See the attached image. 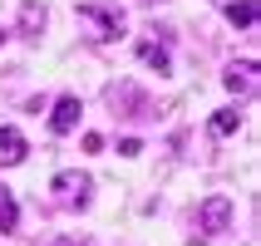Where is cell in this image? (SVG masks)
I'll return each instance as SVG.
<instances>
[{
  "label": "cell",
  "mask_w": 261,
  "mask_h": 246,
  "mask_svg": "<svg viewBox=\"0 0 261 246\" xmlns=\"http://www.w3.org/2000/svg\"><path fill=\"white\" fill-rule=\"evenodd\" d=\"M79 20L94 30V40H118L123 35V15L114 5H79Z\"/></svg>",
  "instance_id": "obj_1"
},
{
  "label": "cell",
  "mask_w": 261,
  "mask_h": 246,
  "mask_svg": "<svg viewBox=\"0 0 261 246\" xmlns=\"http://www.w3.org/2000/svg\"><path fill=\"white\" fill-rule=\"evenodd\" d=\"M197 222H202V232H227V227H232V197L212 192V197L197 207Z\"/></svg>",
  "instance_id": "obj_2"
},
{
  "label": "cell",
  "mask_w": 261,
  "mask_h": 246,
  "mask_svg": "<svg viewBox=\"0 0 261 246\" xmlns=\"http://www.w3.org/2000/svg\"><path fill=\"white\" fill-rule=\"evenodd\" d=\"M55 192L64 197V202H74V207H89V173H59L55 177Z\"/></svg>",
  "instance_id": "obj_3"
},
{
  "label": "cell",
  "mask_w": 261,
  "mask_h": 246,
  "mask_svg": "<svg viewBox=\"0 0 261 246\" xmlns=\"http://www.w3.org/2000/svg\"><path fill=\"white\" fill-rule=\"evenodd\" d=\"M79 114H84V103L74 99V94H64V99L55 103V114H49V128L55 133H74L79 128Z\"/></svg>",
  "instance_id": "obj_4"
},
{
  "label": "cell",
  "mask_w": 261,
  "mask_h": 246,
  "mask_svg": "<svg viewBox=\"0 0 261 246\" xmlns=\"http://www.w3.org/2000/svg\"><path fill=\"white\" fill-rule=\"evenodd\" d=\"M25 133L20 128H0V168H15V162H25Z\"/></svg>",
  "instance_id": "obj_5"
},
{
  "label": "cell",
  "mask_w": 261,
  "mask_h": 246,
  "mask_svg": "<svg viewBox=\"0 0 261 246\" xmlns=\"http://www.w3.org/2000/svg\"><path fill=\"white\" fill-rule=\"evenodd\" d=\"M44 20H49V10H44L40 0H25V5H20V35H25V40H40Z\"/></svg>",
  "instance_id": "obj_6"
},
{
  "label": "cell",
  "mask_w": 261,
  "mask_h": 246,
  "mask_svg": "<svg viewBox=\"0 0 261 246\" xmlns=\"http://www.w3.org/2000/svg\"><path fill=\"white\" fill-rule=\"evenodd\" d=\"M222 84L232 89V94H251V89H256V64H251V59H242V64H232V69L222 74Z\"/></svg>",
  "instance_id": "obj_7"
},
{
  "label": "cell",
  "mask_w": 261,
  "mask_h": 246,
  "mask_svg": "<svg viewBox=\"0 0 261 246\" xmlns=\"http://www.w3.org/2000/svg\"><path fill=\"white\" fill-rule=\"evenodd\" d=\"M20 227V207H15V192L0 187V232H15Z\"/></svg>",
  "instance_id": "obj_8"
},
{
  "label": "cell",
  "mask_w": 261,
  "mask_h": 246,
  "mask_svg": "<svg viewBox=\"0 0 261 246\" xmlns=\"http://www.w3.org/2000/svg\"><path fill=\"white\" fill-rule=\"evenodd\" d=\"M227 20H232V25H256V0H232V5H227Z\"/></svg>",
  "instance_id": "obj_9"
},
{
  "label": "cell",
  "mask_w": 261,
  "mask_h": 246,
  "mask_svg": "<svg viewBox=\"0 0 261 246\" xmlns=\"http://www.w3.org/2000/svg\"><path fill=\"white\" fill-rule=\"evenodd\" d=\"M242 128V114H237V108H217V114H212V133H217V138H227V133H237Z\"/></svg>",
  "instance_id": "obj_10"
},
{
  "label": "cell",
  "mask_w": 261,
  "mask_h": 246,
  "mask_svg": "<svg viewBox=\"0 0 261 246\" xmlns=\"http://www.w3.org/2000/svg\"><path fill=\"white\" fill-rule=\"evenodd\" d=\"M138 59H143L148 69H158V74H168V69H173V64H168V54H163L158 44H138Z\"/></svg>",
  "instance_id": "obj_11"
},
{
  "label": "cell",
  "mask_w": 261,
  "mask_h": 246,
  "mask_svg": "<svg viewBox=\"0 0 261 246\" xmlns=\"http://www.w3.org/2000/svg\"><path fill=\"white\" fill-rule=\"evenodd\" d=\"M118 153H123V158H138V153H143V143H138V138H123V143H118Z\"/></svg>",
  "instance_id": "obj_12"
},
{
  "label": "cell",
  "mask_w": 261,
  "mask_h": 246,
  "mask_svg": "<svg viewBox=\"0 0 261 246\" xmlns=\"http://www.w3.org/2000/svg\"><path fill=\"white\" fill-rule=\"evenodd\" d=\"M0 44H5V30H0Z\"/></svg>",
  "instance_id": "obj_13"
}]
</instances>
